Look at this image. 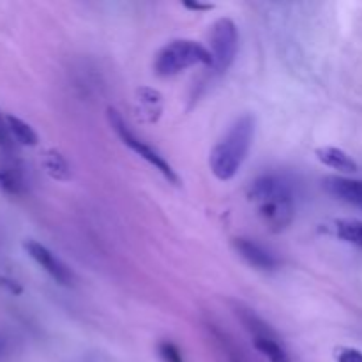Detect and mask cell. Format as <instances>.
<instances>
[{
  "label": "cell",
  "instance_id": "6da1fadb",
  "mask_svg": "<svg viewBox=\"0 0 362 362\" xmlns=\"http://www.w3.org/2000/svg\"><path fill=\"white\" fill-rule=\"evenodd\" d=\"M247 198L257 205L262 223L271 232H283L296 218L293 186L288 179L278 173L257 177L247 187Z\"/></svg>",
  "mask_w": 362,
  "mask_h": 362
},
{
  "label": "cell",
  "instance_id": "7a4b0ae2",
  "mask_svg": "<svg viewBox=\"0 0 362 362\" xmlns=\"http://www.w3.org/2000/svg\"><path fill=\"white\" fill-rule=\"evenodd\" d=\"M255 117L246 113L240 115L230 126L225 136L212 148L209 165L212 173L219 180H230L237 175L240 166L246 161L255 140Z\"/></svg>",
  "mask_w": 362,
  "mask_h": 362
},
{
  "label": "cell",
  "instance_id": "3957f363",
  "mask_svg": "<svg viewBox=\"0 0 362 362\" xmlns=\"http://www.w3.org/2000/svg\"><path fill=\"white\" fill-rule=\"evenodd\" d=\"M193 66H211V49L191 39H177L158 52L154 59V73L161 78L175 76Z\"/></svg>",
  "mask_w": 362,
  "mask_h": 362
},
{
  "label": "cell",
  "instance_id": "277c9868",
  "mask_svg": "<svg viewBox=\"0 0 362 362\" xmlns=\"http://www.w3.org/2000/svg\"><path fill=\"white\" fill-rule=\"evenodd\" d=\"M106 115H108V122H110V126H112V129L115 131V134L120 138V141H122L126 147H129L134 154H138L141 159H145L148 165L154 166V168L158 170V172L161 173L166 180H168V182L179 186V175L175 173L173 166L170 165V163L166 161V159L163 158V156L159 154L154 147H152V145H148L147 141H144L141 138H138L136 134L129 129V126L126 124L124 117L120 115V112H117L115 108H112V106H110V108L106 110Z\"/></svg>",
  "mask_w": 362,
  "mask_h": 362
},
{
  "label": "cell",
  "instance_id": "5b68a950",
  "mask_svg": "<svg viewBox=\"0 0 362 362\" xmlns=\"http://www.w3.org/2000/svg\"><path fill=\"white\" fill-rule=\"evenodd\" d=\"M239 49V30L235 21L230 18H219L212 25L211 55L212 69L216 73H226L233 64Z\"/></svg>",
  "mask_w": 362,
  "mask_h": 362
},
{
  "label": "cell",
  "instance_id": "8992f818",
  "mask_svg": "<svg viewBox=\"0 0 362 362\" xmlns=\"http://www.w3.org/2000/svg\"><path fill=\"white\" fill-rule=\"evenodd\" d=\"M23 250L27 251L28 257L53 279L59 285L62 286H73L76 283V276H74L73 269L67 264H64L59 257H57L53 251H49L48 247L42 246L37 240H25Z\"/></svg>",
  "mask_w": 362,
  "mask_h": 362
},
{
  "label": "cell",
  "instance_id": "52a82bcc",
  "mask_svg": "<svg viewBox=\"0 0 362 362\" xmlns=\"http://www.w3.org/2000/svg\"><path fill=\"white\" fill-rule=\"evenodd\" d=\"M233 247L239 253V257L246 260L251 267L260 269V271H276L279 267L278 257L271 250L255 243V240L239 237V239L233 240Z\"/></svg>",
  "mask_w": 362,
  "mask_h": 362
},
{
  "label": "cell",
  "instance_id": "ba28073f",
  "mask_svg": "<svg viewBox=\"0 0 362 362\" xmlns=\"http://www.w3.org/2000/svg\"><path fill=\"white\" fill-rule=\"evenodd\" d=\"M324 189L329 194L336 197L338 200L352 204L356 207L362 209V180L346 179V177H325Z\"/></svg>",
  "mask_w": 362,
  "mask_h": 362
},
{
  "label": "cell",
  "instance_id": "9c48e42d",
  "mask_svg": "<svg viewBox=\"0 0 362 362\" xmlns=\"http://www.w3.org/2000/svg\"><path fill=\"white\" fill-rule=\"evenodd\" d=\"M233 311H235L237 318L240 320V324L244 325L250 336L253 339H260V338H271V336H278L276 334L274 329L267 324L262 317H258L251 308L244 306V304H235L233 306Z\"/></svg>",
  "mask_w": 362,
  "mask_h": 362
},
{
  "label": "cell",
  "instance_id": "30bf717a",
  "mask_svg": "<svg viewBox=\"0 0 362 362\" xmlns=\"http://www.w3.org/2000/svg\"><path fill=\"white\" fill-rule=\"evenodd\" d=\"M138 115L145 122H156L163 112V95L158 90L148 87H141L136 90Z\"/></svg>",
  "mask_w": 362,
  "mask_h": 362
},
{
  "label": "cell",
  "instance_id": "8fae6325",
  "mask_svg": "<svg viewBox=\"0 0 362 362\" xmlns=\"http://www.w3.org/2000/svg\"><path fill=\"white\" fill-rule=\"evenodd\" d=\"M315 154H317L318 161L324 163L329 168H334L346 173H354L359 170V165H357L356 159L338 147H320L317 148Z\"/></svg>",
  "mask_w": 362,
  "mask_h": 362
},
{
  "label": "cell",
  "instance_id": "7c38bea8",
  "mask_svg": "<svg viewBox=\"0 0 362 362\" xmlns=\"http://www.w3.org/2000/svg\"><path fill=\"white\" fill-rule=\"evenodd\" d=\"M6 122L7 127H9L11 136H13V140H16L18 144L25 145V147H34V145H37L39 136L30 124L21 120L20 117L11 115V113H6Z\"/></svg>",
  "mask_w": 362,
  "mask_h": 362
},
{
  "label": "cell",
  "instance_id": "4fadbf2b",
  "mask_svg": "<svg viewBox=\"0 0 362 362\" xmlns=\"http://www.w3.org/2000/svg\"><path fill=\"white\" fill-rule=\"evenodd\" d=\"M42 166L46 173L55 180H67L71 177V166L67 159L57 148H49L42 156Z\"/></svg>",
  "mask_w": 362,
  "mask_h": 362
},
{
  "label": "cell",
  "instance_id": "5bb4252c",
  "mask_svg": "<svg viewBox=\"0 0 362 362\" xmlns=\"http://www.w3.org/2000/svg\"><path fill=\"white\" fill-rule=\"evenodd\" d=\"M255 349L262 354L269 362H290V356L283 343L279 341V336H271V338L253 339Z\"/></svg>",
  "mask_w": 362,
  "mask_h": 362
},
{
  "label": "cell",
  "instance_id": "9a60e30c",
  "mask_svg": "<svg viewBox=\"0 0 362 362\" xmlns=\"http://www.w3.org/2000/svg\"><path fill=\"white\" fill-rule=\"evenodd\" d=\"M0 187H2L7 194H13V197L21 194L25 191L23 173H21L16 166L0 168Z\"/></svg>",
  "mask_w": 362,
  "mask_h": 362
},
{
  "label": "cell",
  "instance_id": "2e32d148",
  "mask_svg": "<svg viewBox=\"0 0 362 362\" xmlns=\"http://www.w3.org/2000/svg\"><path fill=\"white\" fill-rule=\"evenodd\" d=\"M336 233L345 243L362 247V221L359 219H338L336 221Z\"/></svg>",
  "mask_w": 362,
  "mask_h": 362
},
{
  "label": "cell",
  "instance_id": "e0dca14e",
  "mask_svg": "<svg viewBox=\"0 0 362 362\" xmlns=\"http://www.w3.org/2000/svg\"><path fill=\"white\" fill-rule=\"evenodd\" d=\"M159 354L165 359V362H186L184 361L182 352L179 350V346L173 345L172 341H163L159 345Z\"/></svg>",
  "mask_w": 362,
  "mask_h": 362
},
{
  "label": "cell",
  "instance_id": "ac0fdd59",
  "mask_svg": "<svg viewBox=\"0 0 362 362\" xmlns=\"http://www.w3.org/2000/svg\"><path fill=\"white\" fill-rule=\"evenodd\" d=\"M338 362H362V352L352 346H339L334 352Z\"/></svg>",
  "mask_w": 362,
  "mask_h": 362
},
{
  "label": "cell",
  "instance_id": "d6986e66",
  "mask_svg": "<svg viewBox=\"0 0 362 362\" xmlns=\"http://www.w3.org/2000/svg\"><path fill=\"white\" fill-rule=\"evenodd\" d=\"M0 148L4 152L13 151V136H11L9 127H7L6 122V115L2 112H0Z\"/></svg>",
  "mask_w": 362,
  "mask_h": 362
},
{
  "label": "cell",
  "instance_id": "ffe728a7",
  "mask_svg": "<svg viewBox=\"0 0 362 362\" xmlns=\"http://www.w3.org/2000/svg\"><path fill=\"white\" fill-rule=\"evenodd\" d=\"M0 288H4L6 292L13 293V296H20L21 292H23V288H21V285L18 281H14V279L7 278V276H0Z\"/></svg>",
  "mask_w": 362,
  "mask_h": 362
},
{
  "label": "cell",
  "instance_id": "44dd1931",
  "mask_svg": "<svg viewBox=\"0 0 362 362\" xmlns=\"http://www.w3.org/2000/svg\"><path fill=\"white\" fill-rule=\"evenodd\" d=\"M184 6L187 7V9H191V11H211L212 7V4H204V2H184Z\"/></svg>",
  "mask_w": 362,
  "mask_h": 362
},
{
  "label": "cell",
  "instance_id": "7402d4cb",
  "mask_svg": "<svg viewBox=\"0 0 362 362\" xmlns=\"http://www.w3.org/2000/svg\"><path fill=\"white\" fill-rule=\"evenodd\" d=\"M6 349H7V343H6V339H4L2 336H0V356H2V354L6 352Z\"/></svg>",
  "mask_w": 362,
  "mask_h": 362
}]
</instances>
